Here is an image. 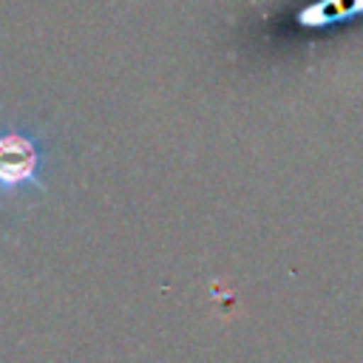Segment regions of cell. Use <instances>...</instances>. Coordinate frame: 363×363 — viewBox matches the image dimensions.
Instances as JSON below:
<instances>
[{"instance_id": "obj_1", "label": "cell", "mask_w": 363, "mask_h": 363, "mask_svg": "<svg viewBox=\"0 0 363 363\" xmlns=\"http://www.w3.org/2000/svg\"><path fill=\"white\" fill-rule=\"evenodd\" d=\"M43 142L26 130H0V193L43 190Z\"/></svg>"}]
</instances>
